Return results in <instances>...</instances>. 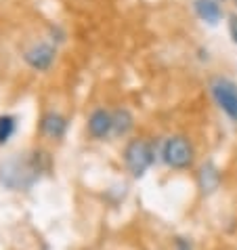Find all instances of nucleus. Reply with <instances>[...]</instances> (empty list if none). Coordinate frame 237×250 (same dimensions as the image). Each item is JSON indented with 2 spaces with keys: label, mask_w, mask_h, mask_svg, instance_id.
I'll return each mask as SVG.
<instances>
[{
  "label": "nucleus",
  "mask_w": 237,
  "mask_h": 250,
  "mask_svg": "<svg viewBox=\"0 0 237 250\" xmlns=\"http://www.w3.org/2000/svg\"><path fill=\"white\" fill-rule=\"evenodd\" d=\"M40 175L38 158H9L0 162V183L9 189H27Z\"/></svg>",
  "instance_id": "obj_1"
},
{
  "label": "nucleus",
  "mask_w": 237,
  "mask_h": 250,
  "mask_svg": "<svg viewBox=\"0 0 237 250\" xmlns=\"http://www.w3.org/2000/svg\"><path fill=\"white\" fill-rule=\"evenodd\" d=\"M164 164L170 166L174 170H187L191 168L195 162V149L191 141L183 135H172L168 139H164L162 149H159Z\"/></svg>",
  "instance_id": "obj_2"
},
{
  "label": "nucleus",
  "mask_w": 237,
  "mask_h": 250,
  "mask_svg": "<svg viewBox=\"0 0 237 250\" xmlns=\"http://www.w3.org/2000/svg\"><path fill=\"white\" fill-rule=\"evenodd\" d=\"M156 162V147L147 139H132L124 147V164L132 177H143Z\"/></svg>",
  "instance_id": "obj_3"
},
{
  "label": "nucleus",
  "mask_w": 237,
  "mask_h": 250,
  "mask_svg": "<svg viewBox=\"0 0 237 250\" xmlns=\"http://www.w3.org/2000/svg\"><path fill=\"white\" fill-rule=\"evenodd\" d=\"M208 91L214 103L225 112L233 122H237V82L227 76H212L208 82Z\"/></svg>",
  "instance_id": "obj_4"
},
{
  "label": "nucleus",
  "mask_w": 237,
  "mask_h": 250,
  "mask_svg": "<svg viewBox=\"0 0 237 250\" xmlns=\"http://www.w3.org/2000/svg\"><path fill=\"white\" fill-rule=\"evenodd\" d=\"M55 57H57V48L48 42H36L23 53V61L36 72H46L55 63Z\"/></svg>",
  "instance_id": "obj_5"
},
{
  "label": "nucleus",
  "mask_w": 237,
  "mask_h": 250,
  "mask_svg": "<svg viewBox=\"0 0 237 250\" xmlns=\"http://www.w3.org/2000/svg\"><path fill=\"white\" fill-rule=\"evenodd\" d=\"M86 128L93 139H107L109 135H114V116H111V112H107V109L97 107L88 116Z\"/></svg>",
  "instance_id": "obj_6"
},
{
  "label": "nucleus",
  "mask_w": 237,
  "mask_h": 250,
  "mask_svg": "<svg viewBox=\"0 0 237 250\" xmlns=\"http://www.w3.org/2000/svg\"><path fill=\"white\" fill-rule=\"evenodd\" d=\"M193 11L208 25H218L222 19V6L216 0H193Z\"/></svg>",
  "instance_id": "obj_7"
},
{
  "label": "nucleus",
  "mask_w": 237,
  "mask_h": 250,
  "mask_svg": "<svg viewBox=\"0 0 237 250\" xmlns=\"http://www.w3.org/2000/svg\"><path fill=\"white\" fill-rule=\"evenodd\" d=\"M40 130L48 139H61L67 130V120L59 112H46L40 120Z\"/></svg>",
  "instance_id": "obj_8"
},
{
  "label": "nucleus",
  "mask_w": 237,
  "mask_h": 250,
  "mask_svg": "<svg viewBox=\"0 0 237 250\" xmlns=\"http://www.w3.org/2000/svg\"><path fill=\"white\" fill-rule=\"evenodd\" d=\"M198 185H199L201 193H206V196L208 193H214L220 185V170L216 168L212 162L201 164V168L198 172Z\"/></svg>",
  "instance_id": "obj_9"
},
{
  "label": "nucleus",
  "mask_w": 237,
  "mask_h": 250,
  "mask_svg": "<svg viewBox=\"0 0 237 250\" xmlns=\"http://www.w3.org/2000/svg\"><path fill=\"white\" fill-rule=\"evenodd\" d=\"M114 116V135L116 137H126L132 128H135V118L126 107H118L111 112Z\"/></svg>",
  "instance_id": "obj_10"
},
{
  "label": "nucleus",
  "mask_w": 237,
  "mask_h": 250,
  "mask_svg": "<svg viewBox=\"0 0 237 250\" xmlns=\"http://www.w3.org/2000/svg\"><path fill=\"white\" fill-rule=\"evenodd\" d=\"M15 128H17L15 116H11V114H0V145L9 143V139L15 135Z\"/></svg>",
  "instance_id": "obj_11"
},
{
  "label": "nucleus",
  "mask_w": 237,
  "mask_h": 250,
  "mask_svg": "<svg viewBox=\"0 0 237 250\" xmlns=\"http://www.w3.org/2000/svg\"><path fill=\"white\" fill-rule=\"evenodd\" d=\"M172 248L174 250H195V244L191 238H185V235H174L172 238Z\"/></svg>",
  "instance_id": "obj_12"
},
{
  "label": "nucleus",
  "mask_w": 237,
  "mask_h": 250,
  "mask_svg": "<svg viewBox=\"0 0 237 250\" xmlns=\"http://www.w3.org/2000/svg\"><path fill=\"white\" fill-rule=\"evenodd\" d=\"M229 34H231V40L237 44V13L229 15Z\"/></svg>",
  "instance_id": "obj_13"
},
{
  "label": "nucleus",
  "mask_w": 237,
  "mask_h": 250,
  "mask_svg": "<svg viewBox=\"0 0 237 250\" xmlns=\"http://www.w3.org/2000/svg\"><path fill=\"white\" fill-rule=\"evenodd\" d=\"M235 2H237V0H235Z\"/></svg>",
  "instance_id": "obj_14"
}]
</instances>
